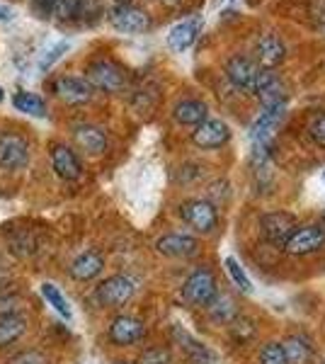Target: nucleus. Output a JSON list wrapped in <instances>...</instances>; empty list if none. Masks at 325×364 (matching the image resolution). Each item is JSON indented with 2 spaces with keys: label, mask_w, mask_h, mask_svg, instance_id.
Instances as JSON below:
<instances>
[{
  "label": "nucleus",
  "mask_w": 325,
  "mask_h": 364,
  "mask_svg": "<svg viewBox=\"0 0 325 364\" xmlns=\"http://www.w3.org/2000/svg\"><path fill=\"white\" fill-rule=\"evenodd\" d=\"M282 348H284V355H287L289 364H309L311 357H313L311 345L299 336L287 338L284 343H282Z\"/></svg>",
  "instance_id": "5701e85b"
},
{
  "label": "nucleus",
  "mask_w": 325,
  "mask_h": 364,
  "mask_svg": "<svg viewBox=\"0 0 325 364\" xmlns=\"http://www.w3.org/2000/svg\"><path fill=\"white\" fill-rule=\"evenodd\" d=\"M206 105L202 100H182V102L175 105L173 117L177 124H185V127H199L206 119Z\"/></svg>",
  "instance_id": "aec40b11"
},
{
  "label": "nucleus",
  "mask_w": 325,
  "mask_h": 364,
  "mask_svg": "<svg viewBox=\"0 0 325 364\" xmlns=\"http://www.w3.org/2000/svg\"><path fill=\"white\" fill-rule=\"evenodd\" d=\"M260 226H262L265 238H267L272 245H277V248H284V243L299 228L297 219H294L292 214H287V211H272V214H265L262 221H260Z\"/></svg>",
  "instance_id": "0eeeda50"
},
{
  "label": "nucleus",
  "mask_w": 325,
  "mask_h": 364,
  "mask_svg": "<svg viewBox=\"0 0 325 364\" xmlns=\"http://www.w3.org/2000/svg\"><path fill=\"white\" fill-rule=\"evenodd\" d=\"M87 83H90L92 90H102V92L114 95V92L124 90L127 75H124V70L117 66V63L100 58V61H92L90 66H87Z\"/></svg>",
  "instance_id": "f03ea898"
},
{
  "label": "nucleus",
  "mask_w": 325,
  "mask_h": 364,
  "mask_svg": "<svg viewBox=\"0 0 325 364\" xmlns=\"http://www.w3.org/2000/svg\"><path fill=\"white\" fill-rule=\"evenodd\" d=\"M85 8H87V0H58L54 15L63 22L78 20L80 15H85Z\"/></svg>",
  "instance_id": "a878e982"
},
{
  "label": "nucleus",
  "mask_w": 325,
  "mask_h": 364,
  "mask_svg": "<svg viewBox=\"0 0 325 364\" xmlns=\"http://www.w3.org/2000/svg\"><path fill=\"white\" fill-rule=\"evenodd\" d=\"M252 92H255V95L260 97L262 107L287 105V87H284V83L277 78V73H272V70H267V68L260 70L255 85H252Z\"/></svg>",
  "instance_id": "9d476101"
},
{
  "label": "nucleus",
  "mask_w": 325,
  "mask_h": 364,
  "mask_svg": "<svg viewBox=\"0 0 325 364\" xmlns=\"http://www.w3.org/2000/svg\"><path fill=\"white\" fill-rule=\"evenodd\" d=\"M323 243H325V228L309 224L292 233V238L284 243V250L289 255H311V252L321 250Z\"/></svg>",
  "instance_id": "1a4fd4ad"
},
{
  "label": "nucleus",
  "mask_w": 325,
  "mask_h": 364,
  "mask_svg": "<svg viewBox=\"0 0 325 364\" xmlns=\"http://www.w3.org/2000/svg\"><path fill=\"white\" fill-rule=\"evenodd\" d=\"M216 294H218L216 277H214V272L206 267L194 269L190 277L185 279V284H182V296H185V301L192 304V306H209Z\"/></svg>",
  "instance_id": "f257e3e1"
},
{
  "label": "nucleus",
  "mask_w": 325,
  "mask_h": 364,
  "mask_svg": "<svg viewBox=\"0 0 325 364\" xmlns=\"http://www.w3.org/2000/svg\"><path fill=\"white\" fill-rule=\"evenodd\" d=\"M260 364H289L282 343H275V340L265 343L262 350H260Z\"/></svg>",
  "instance_id": "c85d7f7f"
},
{
  "label": "nucleus",
  "mask_w": 325,
  "mask_h": 364,
  "mask_svg": "<svg viewBox=\"0 0 325 364\" xmlns=\"http://www.w3.org/2000/svg\"><path fill=\"white\" fill-rule=\"evenodd\" d=\"M260 70L262 68H260L257 63L247 56H233V58H228V63H226L228 80L238 87V90H250L252 92V85H255Z\"/></svg>",
  "instance_id": "f8f14e48"
},
{
  "label": "nucleus",
  "mask_w": 325,
  "mask_h": 364,
  "mask_svg": "<svg viewBox=\"0 0 325 364\" xmlns=\"http://www.w3.org/2000/svg\"><path fill=\"white\" fill-rule=\"evenodd\" d=\"M226 269H228L230 279H233V284L238 287V289L243 291V294H250V291H252V284H250V279H247L245 269L240 267V262L235 260V257H226Z\"/></svg>",
  "instance_id": "cd10ccee"
},
{
  "label": "nucleus",
  "mask_w": 325,
  "mask_h": 364,
  "mask_svg": "<svg viewBox=\"0 0 325 364\" xmlns=\"http://www.w3.org/2000/svg\"><path fill=\"white\" fill-rule=\"evenodd\" d=\"M73 139L80 151L90 156H100L107 151V134L95 124H80L73 129Z\"/></svg>",
  "instance_id": "dca6fc26"
},
{
  "label": "nucleus",
  "mask_w": 325,
  "mask_h": 364,
  "mask_svg": "<svg viewBox=\"0 0 325 364\" xmlns=\"http://www.w3.org/2000/svg\"><path fill=\"white\" fill-rule=\"evenodd\" d=\"M175 336L182 343V348L187 350V355H190L192 362H197V364H216V355L209 348H206L204 343H199V340L190 338L185 331H175Z\"/></svg>",
  "instance_id": "4be33fe9"
},
{
  "label": "nucleus",
  "mask_w": 325,
  "mask_h": 364,
  "mask_svg": "<svg viewBox=\"0 0 325 364\" xmlns=\"http://www.w3.org/2000/svg\"><path fill=\"white\" fill-rule=\"evenodd\" d=\"M68 49H70V42H66V39H63V42H56L54 46H49L44 54H39V70H49Z\"/></svg>",
  "instance_id": "c756f323"
},
{
  "label": "nucleus",
  "mask_w": 325,
  "mask_h": 364,
  "mask_svg": "<svg viewBox=\"0 0 325 364\" xmlns=\"http://www.w3.org/2000/svg\"><path fill=\"white\" fill-rule=\"evenodd\" d=\"M3 100H5V90L0 87V102H3Z\"/></svg>",
  "instance_id": "4c0bfd02"
},
{
  "label": "nucleus",
  "mask_w": 325,
  "mask_h": 364,
  "mask_svg": "<svg viewBox=\"0 0 325 364\" xmlns=\"http://www.w3.org/2000/svg\"><path fill=\"white\" fill-rule=\"evenodd\" d=\"M102 269H105V257L100 255L97 250H87L70 262V277L78 282H90V279H95Z\"/></svg>",
  "instance_id": "f3484780"
},
{
  "label": "nucleus",
  "mask_w": 325,
  "mask_h": 364,
  "mask_svg": "<svg viewBox=\"0 0 325 364\" xmlns=\"http://www.w3.org/2000/svg\"><path fill=\"white\" fill-rule=\"evenodd\" d=\"M228 139H230V129L226 122H221V119H204L192 134L194 146L206 149V151L221 149L223 144H228Z\"/></svg>",
  "instance_id": "9b49d317"
},
{
  "label": "nucleus",
  "mask_w": 325,
  "mask_h": 364,
  "mask_svg": "<svg viewBox=\"0 0 325 364\" xmlns=\"http://www.w3.org/2000/svg\"><path fill=\"white\" fill-rule=\"evenodd\" d=\"M284 56H287V46L279 37H277V34H262V37H260L257 58L265 68L270 70V68L279 66V63L284 61Z\"/></svg>",
  "instance_id": "a211bd4d"
},
{
  "label": "nucleus",
  "mask_w": 325,
  "mask_h": 364,
  "mask_svg": "<svg viewBox=\"0 0 325 364\" xmlns=\"http://www.w3.org/2000/svg\"><path fill=\"white\" fill-rule=\"evenodd\" d=\"M110 22L117 32L124 34H141L151 27V15L141 8H134V5H114L110 10Z\"/></svg>",
  "instance_id": "39448f33"
},
{
  "label": "nucleus",
  "mask_w": 325,
  "mask_h": 364,
  "mask_svg": "<svg viewBox=\"0 0 325 364\" xmlns=\"http://www.w3.org/2000/svg\"><path fill=\"white\" fill-rule=\"evenodd\" d=\"M27 331V321L22 316H0V348H8V345L17 343Z\"/></svg>",
  "instance_id": "412c9836"
},
{
  "label": "nucleus",
  "mask_w": 325,
  "mask_h": 364,
  "mask_svg": "<svg viewBox=\"0 0 325 364\" xmlns=\"http://www.w3.org/2000/svg\"><path fill=\"white\" fill-rule=\"evenodd\" d=\"M13 105L20 112H25L29 117H46V102L39 95H34V92H27V90L15 92Z\"/></svg>",
  "instance_id": "b1692460"
},
{
  "label": "nucleus",
  "mask_w": 325,
  "mask_h": 364,
  "mask_svg": "<svg viewBox=\"0 0 325 364\" xmlns=\"http://www.w3.org/2000/svg\"><path fill=\"white\" fill-rule=\"evenodd\" d=\"M8 364H51V360L39 350H25L20 355H15Z\"/></svg>",
  "instance_id": "473e14b6"
},
{
  "label": "nucleus",
  "mask_w": 325,
  "mask_h": 364,
  "mask_svg": "<svg viewBox=\"0 0 325 364\" xmlns=\"http://www.w3.org/2000/svg\"><path fill=\"white\" fill-rule=\"evenodd\" d=\"M165 3H168V5H173V3H175V0H165Z\"/></svg>",
  "instance_id": "ea45409f"
},
{
  "label": "nucleus",
  "mask_w": 325,
  "mask_h": 364,
  "mask_svg": "<svg viewBox=\"0 0 325 364\" xmlns=\"http://www.w3.org/2000/svg\"><path fill=\"white\" fill-rule=\"evenodd\" d=\"M309 134L318 146H325V112H318V114L311 117Z\"/></svg>",
  "instance_id": "72a5a7b5"
},
{
  "label": "nucleus",
  "mask_w": 325,
  "mask_h": 364,
  "mask_svg": "<svg viewBox=\"0 0 325 364\" xmlns=\"http://www.w3.org/2000/svg\"><path fill=\"white\" fill-rule=\"evenodd\" d=\"M206 309L211 311V316H214L216 321H233L235 316H238V314H235L233 301H230L228 296H223V294H221V296L216 294V296H214V301H211Z\"/></svg>",
  "instance_id": "bb28decb"
},
{
  "label": "nucleus",
  "mask_w": 325,
  "mask_h": 364,
  "mask_svg": "<svg viewBox=\"0 0 325 364\" xmlns=\"http://www.w3.org/2000/svg\"><path fill=\"white\" fill-rule=\"evenodd\" d=\"M114 3H117V5H127L129 0H114Z\"/></svg>",
  "instance_id": "58836bf2"
},
{
  "label": "nucleus",
  "mask_w": 325,
  "mask_h": 364,
  "mask_svg": "<svg viewBox=\"0 0 325 364\" xmlns=\"http://www.w3.org/2000/svg\"><path fill=\"white\" fill-rule=\"evenodd\" d=\"M56 3H58V0H37V8H39L44 15H54Z\"/></svg>",
  "instance_id": "f704fd0d"
},
{
  "label": "nucleus",
  "mask_w": 325,
  "mask_h": 364,
  "mask_svg": "<svg viewBox=\"0 0 325 364\" xmlns=\"http://www.w3.org/2000/svg\"><path fill=\"white\" fill-rule=\"evenodd\" d=\"M41 294H44V299L51 304V309H54L58 316H63L66 321L73 316V314H70V306H68L66 296H63L61 291H58V287H54L51 282H44V284H41Z\"/></svg>",
  "instance_id": "393cba45"
},
{
  "label": "nucleus",
  "mask_w": 325,
  "mask_h": 364,
  "mask_svg": "<svg viewBox=\"0 0 325 364\" xmlns=\"http://www.w3.org/2000/svg\"><path fill=\"white\" fill-rule=\"evenodd\" d=\"M136 364H170V350L168 348H149L141 352Z\"/></svg>",
  "instance_id": "2f4dec72"
},
{
  "label": "nucleus",
  "mask_w": 325,
  "mask_h": 364,
  "mask_svg": "<svg viewBox=\"0 0 325 364\" xmlns=\"http://www.w3.org/2000/svg\"><path fill=\"white\" fill-rule=\"evenodd\" d=\"M199 34V20H182L168 32V46L173 51H187L197 42Z\"/></svg>",
  "instance_id": "6ab92c4d"
},
{
  "label": "nucleus",
  "mask_w": 325,
  "mask_h": 364,
  "mask_svg": "<svg viewBox=\"0 0 325 364\" xmlns=\"http://www.w3.org/2000/svg\"><path fill=\"white\" fill-rule=\"evenodd\" d=\"M144 336H146V326L136 316H117L110 326V340L114 345H119V348L139 343Z\"/></svg>",
  "instance_id": "ddd939ff"
},
{
  "label": "nucleus",
  "mask_w": 325,
  "mask_h": 364,
  "mask_svg": "<svg viewBox=\"0 0 325 364\" xmlns=\"http://www.w3.org/2000/svg\"><path fill=\"white\" fill-rule=\"evenodd\" d=\"M51 168L61 180H78L82 175V166H80V158L75 156V151L70 149L66 144H56L51 149Z\"/></svg>",
  "instance_id": "4468645a"
},
{
  "label": "nucleus",
  "mask_w": 325,
  "mask_h": 364,
  "mask_svg": "<svg viewBox=\"0 0 325 364\" xmlns=\"http://www.w3.org/2000/svg\"><path fill=\"white\" fill-rule=\"evenodd\" d=\"M51 90L66 105H85L92 100L90 83L85 78H78V75H58V78H54V83H51Z\"/></svg>",
  "instance_id": "6e6552de"
},
{
  "label": "nucleus",
  "mask_w": 325,
  "mask_h": 364,
  "mask_svg": "<svg viewBox=\"0 0 325 364\" xmlns=\"http://www.w3.org/2000/svg\"><path fill=\"white\" fill-rule=\"evenodd\" d=\"M13 17H15V13L10 5H0V22H10Z\"/></svg>",
  "instance_id": "c9c22d12"
},
{
  "label": "nucleus",
  "mask_w": 325,
  "mask_h": 364,
  "mask_svg": "<svg viewBox=\"0 0 325 364\" xmlns=\"http://www.w3.org/2000/svg\"><path fill=\"white\" fill-rule=\"evenodd\" d=\"M230 333H233L235 340H250L255 336V323L250 318H245V316H235V318L230 321Z\"/></svg>",
  "instance_id": "7c9ffc66"
},
{
  "label": "nucleus",
  "mask_w": 325,
  "mask_h": 364,
  "mask_svg": "<svg viewBox=\"0 0 325 364\" xmlns=\"http://www.w3.org/2000/svg\"><path fill=\"white\" fill-rule=\"evenodd\" d=\"M29 163V144L20 134H0V170H20Z\"/></svg>",
  "instance_id": "423d86ee"
},
{
  "label": "nucleus",
  "mask_w": 325,
  "mask_h": 364,
  "mask_svg": "<svg viewBox=\"0 0 325 364\" xmlns=\"http://www.w3.org/2000/svg\"><path fill=\"white\" fill-rule=\"evenodd\" d=\"M134 291L136 287L132 279L124 277V274H112V277H107L97 287L95 296L105 309H119L124 304L132 301Z\"/></svg>",
  "instance_id": "20e7f679"
},
{
  "label": "nucleus",
  "mask_w": 325,
  "mask_h": 364,
  "mask_svg": "<svg viewBox=\"0 0 325 364\" xmlns=\"http://www.w3.org/2000/svg\"><path fill=\"white\" fill-rule=\"evenodd\" d=\"M156 250L165 257H192L199 250L197 238L182 236V233H168L156 240Z\"/></svg>",
  "instance_id": "2eb2a0df"
},
{
  "label": "nucleus",
  "mask_w": 325,
  "mask_h": 364,
  "mask_svg": "<svg viewBox=\"0 0 325 364\" xmlns=\"http://www.w3.org/2000/svg\"><path fill=\"white\" fill-rule=\"evenodd\" d=\"M5 279H8V277H5V274H3V272H0V287H3V284H5Z\"/></svg>",
  "instance_id": "e433bc0d"
},
{
  "label": "nucleus",
  "mask_w": 325,
  "mask_h": 364,
  "mask_svg": "<svg viewBox=\"0 0 325 364\" xmlns=\"http://www.w3.org/2000/svg\"><path fill=\"white\" fill-rule=\"evenodd\" d=\"M180 216L197 233H211L218 224L216 207L211 202H206V199H187L180 207Z\"/></svg>",
  "instance_id": "7ed1b4c3"
}]
</instances>
